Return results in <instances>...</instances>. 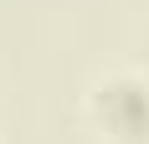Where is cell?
Wrapping results in <instances>:
<instances>
[{"label": "cell", "mask_w": 149, "mask_h": 144, "mask_svg": "<svg viewBox=\"0 0 149 144\" xmlns=\"http://www.w3.org/2000/svg\"><path fill=\"white\" fill-rule=\"evenodd\" d=\"M98 113L118 134H149V87L139 82H108L98 98Z\"/></svg>", "instance_id": "cell-1"}]
</instances>
